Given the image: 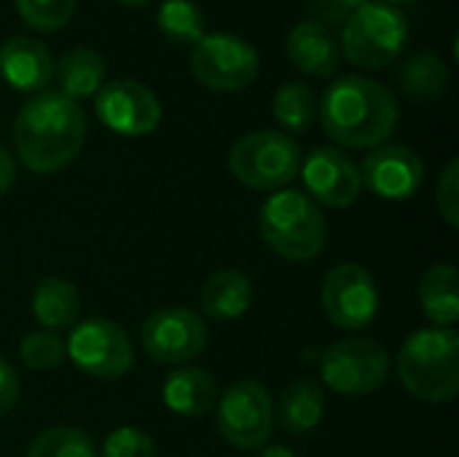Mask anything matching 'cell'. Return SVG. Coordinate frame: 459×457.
I'll use <instances>...</instances> for the list:
<instances>
[{
	"label": "cell",
	"mask_w": 459,
	"mask_h": 457,
	"mask_svg": "<svg viewBox=\"0 0 459 457\" xmlns=\"http://www.w3.org/2000/svg\"><path fill=\"white\" fill-rule=\"evenodd\" d=\"M32 318L43 331H65L75 326L81 312L78 288L65 277H43L32 291Z\"/></svg>",
	"instance_id": "obj_23"
},
{
	"label": "cell",
	"mask_w": 459,
	"mask_h": 457,
	"mask_svg": "<svg viewBox=\"0 0 459 457\" xmlns=\"http://www.w3.org/2000/svg\"><path fill=\"white\" fill-rule=\"evenodd\" d=\"M385 3H390V5H398V3H409V0H385Z\"/></svg>",
	"instance_id": "obj_37"
},
{
	"label": "cell",
	"mask_w": 459,
	"mask_h": 457,
	"mask_svg": "<svg viewBox=\"0 0 459 457\" xmlns=\"http://www.w3.org/2000/svg\"><path fill=\"white\" fill-rule=\"evenodd\" d=\"M320 377L323 385L336 396H371L390 377V353L382 342L368 337L342 339L323 353Z\"/></svg>",
	"instance_id": "obj_7"
},
{
	"label": "cell",
	"mask_w": 459,
	"mask_h": 457,
	"mask_svg": "<svg viewBox=\"0 0 459 457\" xmlns=\"http://www.w3.org/2000/svg\"><path fill=\"white\" fill-rule=\"evenodd\" d=\"M19 401V374L16 369L0 358V417H5Z\"/></svg>",
	"instance_id": "obj_33"
},
{
	"label": "cell",
	"mask_w": 459,
	"mask_h": 457,
	"mask_svg": "<svg viewBox=\"0 0 459 457\" xmlns=\"http://www.w3.org/2000/svg\"><path fill=\"white\" fill-rule=\"evenodd\" d=\"M118 3H124V5H129V8H143V5H148L151 0H118Z\"/></svg>",
	"instance_id": "obj_36"
},
{
	"label": "cell",
	"mask_w": 459,
	"mask_h": 457,
	"mask_svg": "<svg viewBox=\"0 0 459 457\" xmlns=\"http://www.w3.org/2000/svg\"><path fill=\"white\" fill-rule=\"evenodd\" d=\"M161 35L178 46H196L204 38V13L191 0H164L156 16Z\"/></svg>",
	"instance_id": "obj_26"
},
{
	"label": "cell",
	"mask_w": 459,
	"mask_h": 457,
	"mask_svg": "<svg viewBox=\"0 0 459 457\" xmlns=\"http://www.w3.org/2000/svg\"><path fill=\"white\" fill-rule=\"evenodd\" d=\"M301 178L309 191V199L333 210L352 207L363 191L358 164L333 145L315 148L307 162H301Z\"/></svg>",
	"instance_id": "obj_14"
},
{
	"label": "cell",
	"mask_w": 459,
	"mask_h": 457,
	"mask_svg": "<svg viewBox=\"0 0 459 457\" xmlns=\"http://www.w3.org/2000/svg\"><path fill=\"white\" fill-rule=\"evenodd\" d=\"M299 143L277 129H258L239 137L229 154L231 175L255 191H280L301 170Z\"/></svg>",
	"instance_id": "obj_6"
},
{
	"label": "cell",
	"mask_w": 459,
	"mask_h": 457,
	"mask_svg": "<svg viewBox=\"0 0 459 457\" xmlns=\"http://www.w3.org/2000/svg\"><path fill=\"white\" fill-rule=\"evenodd\" d=\"M285 54L293 67L315 78H331L342 65V48L336 35L317 19H307L290 30Z\"/></svg>",
	"instance_id": "obj_17"
},
{
	"label": "cell",
	"mask_w": 459,
	"mask_h": 457,
	"mask_svg": "<svg viewBox=\"0 0 459 457\" xmlns=\"http://www.w3.org/2000/svg\"><path fill=\"white\" fill-rule=\"evenodd\" d=\"M366 3H371V0H317L315 3V13H317L320 24L336 27V24H344Z\"/></svg>",
	"instance_id": "obj_32"
},
{
	"label": "cell",
	"mask_w": 459,
	"mask_h": 457,
	"mask_svg": "<svg viewBox=\"0 0 459 457\" xmlns=\"http://www.w3.org/2000/svg\"><path fill=\"white\" fill-rule=\"evenodd\" d=\"M19 358L32 372H54L65 364V342L54 331H32L19 345Z\"/></svg>",
	"instance_id": "obj_28"
},
{
	"label": "cell",
	"mask_w": 459,
	"mask_h": 457,
	"mask_svg": "<svg viewBox=\"0 0 459 457\" xmlns=\"http://www.w3.org/2000/svg\"><path fill=\"white\" fill-rule=\"evenodd\" d=\"M436 207L441 213V218L457 229L459 226V162L452 159L446 164V170L441 172L438 189H436Z\"/></svg>",
	"instance_id": "obj_31"
},
{
	"label": "cell",
	"mask_w": 459,
	"mask_h": 457,
	"mask_svg": "<svg viewBox=\"0 0 459 457\" xmlns=\"http://www.w3.org/2000/svg\"><path fill=\"white\" fill-rule=\"evenodd\" d=\"M425 318L438 329H455L459 321V272L452 264H433L417 288Z\"/></svg>",
	"instance_id": "obj_21"
},
{
	"label": "cell",
	"mask_w": 459,
	"mask_h": 457,
	"mask_svg": "<svg viewBox=\"0 0 459 457\" xmlns=\"http://www.w3.org/2000/svg\"><path fill=\"white\" fill-rule=\"evenodd\" d=\"M54 78L59 92L70 100H89L102 89L105 81V59L100 51L89 46H73L62 54L59 65H54Z\"/></svg>",
	"instance_id": "obj_22"
},
{
	"label": "cell",
	"mask_w": 459,
	"mask_h": 457,
	"mask_svg": "<svg viewBox=\"0 0 459 457\" xmlns=\"http://www.w3.org/2000/svg\"><path fill=\"white\" fill-rule=\"evenodd\" d=\"M323 415H325V391L320 382L309 377L293 380L282 391L280 404L274 409V420L280 423V428L296 439L312 434L320 426Z\"/></svg>",
	"instance_id": "obj_20"
},
{
	"label": "cell",
	"mask_w": 459,
	"mask_h": 457,
	"mask_svg": "<svg viewBox=\"0 0 459 457\" xmlns=\"http://www.w3.org/2000/svg\"><path fill=\"white\" fill-rule=\"evenodd\" d=\"M140 342L156 364L186 366L202 356L207 345V326L202 315L188 307H161L145 318Z\"/></svg>",
	"instance_id": "obj_12"
},
{
	"label": "cell",
	"mask_w": 459,
	"mask_h": 457,
	"mask_svg": "<svg viewBox=\"0 0 459 457\" xmlns=\"http://www.w3.org/2000/svg\"><path fill=\"white\" fill-rule=\"evenodd\" d=\"M360 170V183L385 202H406L411 199L425 180V164L409 145H379L374 148Z\"/></svg>",
	"instance_id": "obj_15"
},
{
	"label": "cell",
	"mask_w": 459,
	"mask_h": 457,
	"mask_svg": "<svg viewBox=\"0 0 459 457\" xmlns=\"http://www.w3.org/2000/svg\"><path fill=\"white\" fill-rule=\"evenodd\" d=\"M261 237L277 256L301 264L320 256L328 224L320 205L304 191L280 189L261 205Z\"/></svg>",
	"instance_id": "obj_4"
},
{
	"label": "cell",
	"mask_w": 459,
	"mask_h": 457,
	"mask_svg": "<svg viewBox=\"0 0 459 457\" xmlns=\"http://www.w3.org/2000/svg\"><path fill=\"white\" fill-rule=\"evenodd\" d=\"M13 3L19 19L38 32L62 30L75 13V0H13Z\"/></svg>",
	"instance_id": "obj_29"
},
{
	"label": "cell",
	"mask_w": 459,
	"mask_h": 457,
	"mask_svg": "<svg viewBox=\"0 0 459 457\" xmlns=\"http://www.w3.org/2000/svg\"><path fill=\"white\" fill-rule=\"evenodd\" d=\"M317 116L333 143L379 148L398 129L401 108L387 86L366 75H342L323 92Z\"/></svg>",
	"instance_id": "obj_2"
},
{
	"label": "cell",
	"mask_w": 459,
	"mask_h": 457,
	"mask_svg": "<svg viewBox=\"0 0 459 457\" xmlns=\"http://www.w3.org/2000/svg\"><path fill=\"white\" fill-rule=\"evenodd\" d=\"M13 183H16V162H13V156L0 145V197L8 194Z\"/></svg>",
	"instance_id": "obj_34"
},
{
	"label": "cell",
	"mask_w": 459,
	"mask_h": 457,
	"mask_svg": "<svg viewBox=\"0 0 459 457\" xmlns=\"http://www.w3.org/2000/svg\"><path fill=\"white\" fill-rule=\"evenodd\" d=\"M452 81L449 65L436 51H420L409 57L401 67V86L409 97L420 102L438 100Z\"/></svg>",
	"instance_id": "obj_24"
},
{
	"label": "cell",
	"mask_w": 459,
	"mask_h": 457,
	"mask_svg": "<svg viewBox=\"0 0 459 457\" xmlns=\"http://www.w3.org/2000/svg\"><path fill=\"white\" fill-rule=\"evenodd\" d=\"M97 457H156V444L143 428L121 426L108 434Z\"/></svg>",
	"instance_id": "obj_30"
},
{
	"label": "cell",
	"mask_w": 459,
	"mask_h": 457,
	"mask_svg": "<svg viewBox=\"0 0 459 457\" xmlns=\"http://www.w3.org/2000/svg\"><path fill=\"white\" fill-rule=\"evenodd\" d=\"M0 78L22 94H40L54 78V59L35 38H8L0 46Z\"/></svg>",
	"instance_id": "obj_16"
},
{
	"label": "cell",
	"mask_w": 459,
	"mask_h": 457,
	"mask_svg": "<svg viewBox=\"0 0 459 457\" xmlns=\"http://www.w3.org/2000/svg\"><path fill=\"white\" fill-rule=\"evenodd\" d=\"M67 358L94 380H118L134 364V345L124 326L108 318H89L73 326L65 345Z\"/></svg>",
	"instance_id": "obj_9"
},
{
	"label": "cell",
	"mask_w": 459,
	"mask_h": 457,
	"mask_svg": "<svg viewBox=\"0 0 459 457\" xmlns=\"http://www.w3.org/2000/svg\"><path fill=\"white\" fill-rule=\"evenodd\" d=\"M409 40V19L398 5L385 0H371L358 8L342 24V57H347L355 67L379 70L403 51Z\"/></svg>",
	"instance_id": "obj_5"
},
{
	"label": "cell",
	"mask_w": 459,
	"mask_h": 457,
	"mask_svg": "<svg viewBox=\"0 0 459 457\" xmlns=\"http://www.w3.org/2000/svg\"><path fill=\"white\" fill-rule=\"evenodd\" d=\"M27 457H97V450L81 428L56 426L40 431L32 439Z\"/></svg>",
	"instance_id": "obj_27"
},
{
	"label": "cell",
	"mask_w": 459,
	"mask_h": 457,
	"mask_svg": "<svg viewBox=\"0 0 459 457\" xmlns=\"http://www.w3.org/2000/svg\"><path fill=\"white\" fill-rule=\"evenodd\" d=\"M250 302H253V283L239 269L212 272L199 294L202 312L218 323L239 321L250 310Z\"/></svg>",
	"instance_id": "obj_19"
},
{
	"label": "cell",
	"mask_w": 459,
	"mask_h": 457,
	"mask_svg": "<svg viewBox=\"0 0 459 457\" xmlns=\"http://www.w3.org/2000/svg\"><path fill=\"white\" fill-rule=\"evenodd\" d=\"M218 434L237 450H261L274 428V404L255 380H239L223 391L215 404Z\"/></svg>",
	"instance_id": "obj_8"
},
{
	"label": "cell",
	"mask_w": 459,
	"mask_h": 457,
	"mask_svg": "<svg viewBox=\"0 0 459 457\" xmlns=\"http://www.w3.org/2000/svg\"><path fill=\"white\" fill-rule=\"evenodd\" d=\"M398 377L409 396L446 404L459 393V337L455 329H420L398 353Z\"/></svg>",
	"instance_id": "obj_3"
},
{
	"label": "cell",
	"mask_w": 459,
	"mask_h": 457,
	"mask_svg": "<svg viewBox=\"0 0 459 457\" xmlns=\"http://www.w3.org/2000/svg\"><path fill=\"white\" fill-rule=\"evenodd\" d=\"M320 302H323L328 321L344 331L368 329L379 315L377 280L366 267H360L355 261L336 264L325 275Z\"/></svg>",
	"instance_id": "obj_11"
},
{
	"label": "cell",
	"mask_w": 459,
	"mask_h": 457,
	"mask_svg": "<svg viewBox=\"0 0 459 457\" xmlns=\"http://www.w3.org/2000/svg\"><path fill=\"white\" fill-rule=\"evenodd\" d=\"M317 110H320V100L315 94V89L304 81H290V83H282L274 94V102H272V113L277 119V124L293 135H301L307 132L315 119H317Z\"/></svg>",
	"instance_id": "obj_25"
},
{
	"label": "cell",
	"mask_w": 459,
	"mask_h": 457,
	"mask_svg": "<svg viewBox=\"0 0 459 457\" xmlns=\"http://www.w3.org/2000/svg\"><path fill=\"white\" fill-rule=\"evenodd\" d=\"M86 116L62 92H40L22 105L13 119V145L19 162L35 175L65 170L83 148Z\"/></svg>",
	"instance_id": "obj_1"
},
{
	"label": "cell",
	"mask_w": 459,
	"mask_h": 457,
	"mask_svg": "<svg viewBox=\"0 0 459 457\" xmlns=\"http://www.w3.org/2000/svg\"><path fill=\"white\" fill-rule=\"evenodd\" d=\"M97 119L116 135L143 137L161 124L159 97L140 81L116 78L94 94Z\"/></svg>",
	"instance_id": "obj_13"
},
{
	"label": "cell",
	"mask_w": 459,
	"mask_h": 457,
	"mask_svg": "<svg viewBox=\"0 0 459 457\" xmlns=\"http://www.w3.org/2000/svg\"><path fill=\"white\" fill-rule=\"evenodd\" d=\"M255 457H296V453L288 450V447H282V444H264Z\"/></svg>",
	"instance_id": "obj_35"
},
{
	"label": "cell",
	"mask_w": 459,
	"mask_h": 457,
	"mask_svg": "<svg viewBox=\"0 0 459 457\" xmlns=\"http://www.w3.org/2000/svg\"><path fill=\"white\" fill-rule=\"evenodd\" d=\"M164 407L180 417H204L218 404V385L212 374L196 366H180L169 372L161 388Z\"/></svg>",
	"instance_id": "obj_18"
},
{
	"label": "cell",
	"mask_w": 459,
	"mask_h": 457,
	"mask_svg": "<svg viewBox=\"0 0 459 457\" xmlns=\"http://www.w3.org/2000/svg\"><path fill=\"white\" fill-rule=\"evenodd\" d=\"M258 51L231 32L204 35L191 51L194 78L212 92H242L258 78Z\"/></svg>",
	"instance_id": "obj_10"
}]
</instances>
